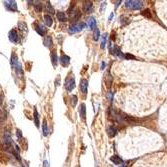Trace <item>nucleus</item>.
Masks as SVG:
<instances>
[{"label":"nucleus","instance_id":"nucleus-12","mask_svg":"<svg viewBox=\"0 0 167 167\" xmlns=\"http://www.w3.org/2000/svg\"><path fill=\"white\" fill-rule=\"evenodd\" d=\"M111 53H113L114 55H116L117 57H119V58H123V57H124V55L122 54V52H121V50H120V49H119L118 47H114Z\"/></svg>","mask_w":167,"mask_h":167},{"label":"nucleus","instance_id":"nucleus-25","mask_svg":"<svg viewBox=\"0 0 167 167\" xmlns=\"http://www.w3.org/2000/svg\"><path fill=\"white\" fill-rule=\"evenodd\" d=\"M46 8H47V11L50 13V14H53V13H54V9H53V7L51 6L50 2H48V3H47V5H46Z\"/></svg>","mask_w":167,"mask_h":167},{"label":"nucleus","instance_id":"nucleus-35","mask_svg":"<svg viewBox=\"0 0 167 167\" xmlns=\"http://www.w3.org/2000/svg\"><path fill=\"white\" fill-rule=\"evenodd\" d=\"M112 18H113V13H112V14H110V17H109V20H110V19H112Z\"/></svg>","mask_w":167,"mask_h":167},{"label":"nucleus","instance_id":"nucleus-20","mask_svg":"<svg viewBox=\"0 0 167 167\" xmlns=\"http://www.w3.org/2000/svg\"><path fill=\"white\" fill-rule=\"evenodd\" d=\"M107 36H108V34H107V33H104V35H103V37H102V42H101V45H100V47H101L102 49L105 47V45H106V42H107Z\"/></svg>","mask_w":167,"mask_h":167},{"label":"nucleus","instance_id":"nucleus-21","mask_svg":"<svg viewBox=\"0 0 167 167\" xmlns=\"http://www.w3.org/2000/svg\"><path fill=\"white\" fill-rule=\"evenodd\" d=\"M115 134H116L115 127H112V126H110L109 128H108V135H109L110 137H113V136H115Z\"/></svg>","mask_w":167,"mask_h":167},{"label":"nucleus","instance_id":"nucleus-19","mask_svg":"<svg viewBox=\"0 0 167 167\" xmlns=\"http://www.w3.org/2000/svg\"><path fill=\"white\" fill-rule=\"evenodd\" d=\"M34 121H35L36 126L39 127V115H38V112H37V109H36V108L34 109Z\"/></svg>","mask_w":167,"mask_h":167},{"label":"nucleus","instance_id":"nucleus-32","mask_svg":"<svg viewBox=\"0 0 167 167\" xmlns=\"http://www.w3.org/2000/svg\"><path fill=\"white\" fill-rule=\"evenodd\" d=\"M105 66H106V64H105L104 62H102V63H101V69H102V70L105 68Z\"/></svg>","mask_w":167,"mask_h":167},{"label":"nucleus","instance_id":"nucleus-3","mask_svg":"<svg viewBox=\"0 0 167 167\" xmlns=\"http://www.w3.org/2000/svg\"><path fill=\"white\" fill-rule=\"evenodd\" d=\"M65 89L67 91H72L75 88V79L74 77H69L65 80Z\"/></svg>","mask_w":167,"mask_h":167},{"label":"nucleus","instance_id":"nucleus-5","mask_svg":"<svg viewBox=\"0 0 167 167\" xmlns=\"http://www.w3.org/2000/svg\"><path fill=\"white\" fill-rule=\"evenodd\" d=\"M5 6H6L7 9L10 10V11H17V3H16L15 1H12V0L6 1V2H5Z\"/></svg>","mask_w":167,"mask_h":167},{"label":"nucleus","instance_id":"nucleus-34","mask_svg":"<svg viewBox=\"0 0 167 167\" xmlns=\"http://www.w3.org/2000/svg\"><path fill=\"white\" fill-rule=\"evenodd\" d=\"M17 132H18V137H21V132H20V130H18Z\"/></svg>","mask_w":167,"mask_h":167},{"label":"nucleus","instance_id":"nucleus-2","mask_svg":"<svg viewBox=\"0 0 167 167\" xmlns=\"http://www.w3.org/2000/svg\"><path fill=\"white\" fill-rule=\"evenodd\" d=\"M84 27H85V23H83V22L75 23V24H73V25L69 26L68 31H69V33H76V32L81 31Z\"/></svg>","mask_w":167,"mask_h":167},{"label":"nucleus","instance_id":"nucleus-11","mask_svg":"<svg viewBox=\"0 0 167 167\" xmlns=\"http://www.w3.org/2000/svg\"><path fill=\"white\" fill-rule=\"evenodd\" d=\"M36 31L38 32V34H40L41 36H43V35H45L46 34V31H47V29L45 28L43 25H38L37 27H36Z\"/></svg>","mask_w":167,"mask_h":167},{"label":"nucleus","instance_id":"nucleus-15","mask_svg":"<svg viewBox=\"0 0 167 167\" xmlns=\"http://www.w3.org/2000/svg\"><path fill=\"white\" fill-rule=\"evenodd\" d=\"M57 18L59 21H61V22H65L67 18H66V15H65L64 12H62V11H59L57 12Z\"/></svg>","mask_w":167,"mask_h":167},{"label":"nucleus","instance_id":"nucleus-8","mask_svg":"<svg viewBox=\"0 0 167 167\" xmlns=\"http://www.w3.org/2000/svg\"><path fill=\"white\" fill-rule=\"evenodd\" d=\"M60 62L63 66H68L69 63H70V58L68 57L67 55H62L60 57Z\"/></svg>","mask_w":167,"mask_h":167},{"label":"nucleus","instance_id":"nucleus-29","mask_svg":"<svg viewBox=\"0 0 167 167\" xmlns=\"http://www.w3.org/2000/svg\"><path fill=\"white\" fill-rule=\"evenodd\" d=\"M143 15H144V16H146V17H148V18H150V17H151V14H150V12H149V10H145V11H143Z\"/></svg>","mask_w":167,"mask_h":167},{"label":"nucleus","instance_id":"nucleus-7","mask_svg":"<svg viewBox=\"0 0 167 167\" xmlns=\"http://www.w3.org/2000/svg\"><path fill=\"white\" fill-rule=\"evenodd\" d=\"M83 10L84 12H91L92 10H93V4H92V2H85L83 4Z\"/></svg>","mask_w":167,"mask_h":167},{"label":"nucleus","instance_id":"nucleus-36","mask_svg":"<svg viewBox=\"0 0 167 167\" xmlns=\"http://www.w3.org/2000/svg\"><path fill=\"white\" fill-rule=\"evenodd\" d=\"M120 167H124V166H120Z\"/></svg>","mask_w":167,"mask_h":167},{"label":"nucleus","instance_id":"nucleus-6","mask_svg":"<svg viewBox=\"0 0 167 167\" xmlns=\"http://www.w3.org/2000/svg\"><path fill=\"white\" fill-rule=\"evenodd\" d=\"M87 88H88V80L82 79L80 82V89L83 93H87Z\"/></svg>","mask_w":167,"mask_h":167},{"label":"nucleus","instance_id":"nucleus-27","mask_svg":"<svg viewBox=\"0 0 167 167\" xmlns=\"http://www.w3.org/2000/svg\"><path fill=\"white\" fill-rule=\"evenodd\" d=\"M15 67H16V72H17V74L21 76V75H22V69H21V65L18 63V64L16 65Z\"/></svg>","mask_w":167,"mask_h":167},{"label":"nucleus","instance_id":"nucleus-33","mask_svg":"<svg viewBox=\"0 0 167 167\" xmlns=\"http://www.w3.org/2000/svg\"><path fill=\"white\" fill-rule=\"evenodd\" d=\"M44 167H48V162L47 161H44Z\"/></svg>","mask_w":167,"mask_h":167},{"label":"nucleus","instance_id":"nucleus-30","mask_svg":"<svg viewBox=\"0 0 167 167\" xmlns=\"http://www.w3.org/2000/svg\"><path fill=\"white\" fill-rule=\"evenodd\" d=\"M125 57L127 58V59H128V58H130V59H134V56H132V55H130V54H126Z\"/></svg>","mask_w":167,"mask_h":167},{"label":"nucleus","instance_id":"nucleus-26","mask_svg":"<svg viewBox=\"0 0 167 167\" xmlns=\"http://www.w3.org/2000/svg\"><path fill=\"white\" fill-rule=\"evenodd\" d=\"M76 103H77V96L73 95V96L71 97V105H72L73 107H75V106H76Z\"/></svg>","mask_w":167,"mask_h":167},{"label":"nucleus","instance_id":"nucleus-4","mask_svg":"<svg viewBox=\"0 0 167 167\" xmlns=\"http://www.w3.org/2000/svg\"><path fill=\"white\" fill-rule=\"evenodd\" d=\"M8 37L10 39V41H12L13 43H17L18 42V33L15 29H12V30L9 31Z\"/></svg>","mask_w":167,"mask_h":167},{"label":"nucleus","instance_id":"nucleus-14","mask_svg":"<svg viewBox=\"0 0 167 167\" xmlns=\"http://www.w3.org/2000/svg\"><path fill=\"white\" fill-rule=\"evenodd\" d=\"M79 114L80 116L82 117V118H85V115H86V108H85V104L82 103L81 105H80V108H79Z\"/></svg>","mask_w":167,"mask_h":167},{"label":"nucleus","instance_id":"nucleus-1","mask_svg":"<svg viewBox=\"0 0 167 167\" xmlns=\"http://www.w3.org/2000/svg\"><path fill=\"white\" fill-rule=\"evenodd\" d=\"M125 5L128 8H131V9H141L143 7V2L142 1H133V0H129V1H126L125 2Z\"/></svg>","mask_w":167,"mask_h":167},{"label":"nucleus","instance_id":"nucleus-23","mask_svg":"<svg viewBox=\"0 0 167 167\" xmlns=\"http://www.w3.org/2000/svg\"><path fill=\"white\" fill-rule=\"evenodd\" d=\"M44 44L45 46H50V45L52 44V38L50 36H47V37L44 39Z\"/></svg>","mask_w":167,"mask_h":167},{"label":"nucleus","instance_id":"nucleus-31","mask_svg":"<svg viewBox=\"0 0 167 167\" xmlns=\"http://www.w3.org/2000/svg\"><path fill=\"white\" fill-rule=\"evenodd\" d=\"M109 101H111L112 100V97H113V94H112V92H109Z\"/></svg>","mask_w":167,"mask_h":167},{"label":"nucleus","instance_id":"nucleus-13","mask_svg":"<svg viewBox=\"0 0 167 167\" xmlns=\"http://www.w3.org/2000/svg\"><path fill=\"white\" fill-rule=\"evenodd\" d=\"M51 60H52V64H53V66L55 67L58 63V57H57V53H56V51H53L51 53Z\"/></svg>","mask_w":167,"mask_h":167},{"label":"nucleus","instance_id":"nucleus-28","mask_svg":"<svg viewBox=\"0 0 167 167\" xmlns=\"http://www.w3.org/2000/svg\"><path fill=\"white\" fill-rule=\"evenodd\" d=\"M35 10H36V12H40L42 10V4L41 3L35 4Z\"/></svg>","mask_w":167,"mask_h":167},{"label":"nucleus","instance_id":"nucleus-24","mask_svg":"<svg viewBox=\"0 0 167 167\" xmlns=\"http://www.w3.org/2000/svg\"><path fill=\"white\" fill-rule=\"evenodd\" d=\"M93 39L95 40V41H97L98 39H99V29L98 28H95L94 29V34H93Z\"/></svg>","mask_w":167,"mask_h":167},{"label":"nucleus","instance_id":"nucleus-17","mask_svg":"<svg viewBox=\"0 0 167 167\" xmlns=\"http://www.w3.org/2000/svg\"><path fill=\"white\" fill-rule=\"evenodd\" d=\"M79 18H80V12H79L78 10H75L74 12H72V14H71V19L73 20V21H77Z\"/></svg>","mask_w":167,"mask_h":167},{"label":"nucleus","instance_id":"nucleus-16","mask_svg":"<svg viewBox=\"0 0 167 167\" xmlns=\"http://www.w3.org/2000/svg\"><path fill=\"white\" fill-rule=\"evenodd\" d=\"M44 20H45V24L46 26H48V27H50L52 25V17L50 15H48V14H46L44 16Z\"/></svg>","mask_w":167,"mask_h":167},{"label":"nucleus","instance_id":"nucleus-22","mask_svg":"<svg viewBox=\"0 0 167 167\" xmlns=\"http://www.w3.org/2000/svg\"><path fill=\"white\" fill-rule=\"evenodd\" d=\"M43 134H44V136L48 135V127H47V121L46 120L43 121Z\"/></svg>","mask_w":167,"mask_h":167},{"label":"nucleus","instance_id":"nucleus-10","mask_svg":"<svg viewBox=\"0 0 167 167\" xmlns=\"http://www.w3.org/2000/svg\"><path fill=\"white\" fill-rule=\"evenodd\" d=\"M88 26L90 29H95L96 28V20L94 17H90L88 19Z\"/></svg>","mask_w":167,"mask_h":167},{"label":"nucleus","instance_id":"nucleus-18","mask_svg":"<svg viewBox=\"0 0 167 167\" xmlns=\"http://www.w3.org/2000/svg\"><path fill=\"white\" fill-rule=\"evenodd\" d=\"M18 58H17V55L15 54V53H13L12 54V57H11V64H12V66H16V65L18 64V60H17Z\"/></svg>","mask_w":167,"mask_h":167},{"label":"nucleus","instance_id":"nucleus-9","mask_svg":"<svg viewBox=\"0 0 167 167\" xmlns=\"http://www.w3.org/2000/svg\"><path fill=\"white\" fill-rule=\"evenodd\" d=\"M110 160L112 161L115 165H119V164L122 163V159H121L120 156H118V155H113V156H111V157H110Z\"/></svg>","mask_w":167,"mask_h":167}]
</instances>
